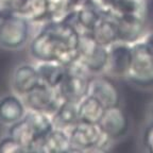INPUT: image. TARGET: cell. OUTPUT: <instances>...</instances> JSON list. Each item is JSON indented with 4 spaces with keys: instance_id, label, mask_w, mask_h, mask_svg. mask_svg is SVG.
Segmentation results:
<instances>
[{
    "instance_id": "5",
    "label": "cell",
    "mask_w": 153,
    "mask_h": 153,
    "mask_svg": "<svg viewBox=\"0 0 153 153\" xmlns=\"http://www.w3.org/2000/svg\"><path fill=\"white\" fill-rule=\"evenodd\" d=\"M126 78L135 85H153V54L141 41L132 45V61Z\"/></svg>"
},
{
    "instance_id": "11",
    "label": "cell",
    "mask_w": 153,
    "mask_h": 153,
    "mask_svg": "<svg viewBox=\"0 0 153 153\" xmlns=\"http://www.w3.org/2000/svg\"><path fill=\"white\" fill-rule=\"evenodd\" d=\"M41 83L36 67L31 64L18 65L12 74V88L16 95L24 97Z\"/></svg>"
},
{
    "instance_id": "9",
    "label": "cell",
    "mask_w": 153,
    "mask_h": 153,
    "mask_svg": "<svg viewBox=\"0 0 153 153\" xmlns=\"http://www.w3.org/2000/svg\"><path fill=\"white\" fill-rule=\"evenodd\" d=\"M98 126L106 136L114 140L127 134L130 121L127 113L119 105H116L105 110Z\"/></svg>"
},
{
    "instance_id": "13",
    "label": "cell",
    "mask_w": 153,
    "mask_h": 153,
    "mask_svg": "<svg viewBox=\"0 0 153 153\" xmlns=\"http://www.w3.org/2000/svg\"><path fill=\"white\" fill-rule=\"evenodd\" d=\"M34 152L67 153L71 152L69 133L66 130L53 128L43 139L36 143Z\"/></svg>"
},
{
    "instance_id": "16",
    "label": "cell",
    "mask_w": 153,
    "mask_h": 153,
    "mask_svg": "<svg viewBox=\"0 0 153 153\" xmlns=\"http://www.w3.org/2000/svg\"><path fill=\"white\" fill-rule=\"evenodd\" d=\"M51 118L54 128L69 131L80 121L78 105L76 103L64 100L56 108V111L51 115Z\"/></svg>"
},
{
    "instance_id": "27",
    "label": "cell",
    "mask_w": 153,
    "mask_h": 153,
    "mask_svg": "<svg viewBox=\"0 0 153 153\" xmlns=\"http://www.w3.org/2000/svg\"><path fill=\"white\" fill-rule=\"evenodd\" d=\"M0 18H1V17H0Z\"/></svg>"
},
{
    "instance_id": "26",
    "label": "cell",
    "mask_w": 153,
    "mask_h": 153,
    "mask_svg": "<svg viewBox=\"0 0 153 153\" xmlns=\"http://www.w3.org/2000/svg\"><path fill=\"white\" fill-rule=\"evenodd\" d=\"M152 117H153V108H152Z\"/></svg>"
},
{
    "instance_id": "24",
    "label": "cell",
    "mask_w": 153,
    "mask_h": 153,
    "mask_svg": "<svg viewBox=\"0 0 153 153\" xmlns=\"http://www.w3.org/2000/svg\"><path fill=\"white\" fill-rule=\"evenodd\" d=\"M141 42L143 43V45L146 46V48L153 54V32L152 33H148L143 36V38L141 39Z\"/></svg>"
},
{
    "instance_id": "3",
    "label": "cell",
    "mask_w": 153,
    "mask_h": 153,
    "mask_svg": "<svg viewBox=\"0 0 153 153\" xmlns=\"http://www.w3.org/2000/svg\"><path fill=\"white\" fill-rule=\"evenodd\" d=\"M31 22L14 13L0 18V47L16 50L28 44L31 35Z\"/></svg>"
},
{
    "instance_id": "19",
    "label": "cell",
    "mask_w": 153,
    "mask_h": 153,
    "mask_svg": "<svg viewBox=\"0 0 153 153\" xmlns=\"http://www.w3.org/2000/svg\"><path fill=\"white\" fill-rule=\"evenodd\" d=\"M7 135L12 136L19 143H22L27 149V152H34L37 138L34 134L33 129L25 117L14 122L13 124H10Z\"/></svg>"
},
{
    "instance_id": "22",
    "label": "cell",
    "mask_w": 153,
    "mask_h": 153,
    "mask_svg": "<svg viewBox=\"0 0 153 153\" xmlns=\"http://www.w3.org/2000/svg\"><path fill=\"white\" fill-rule=\"evenodd\" d=\"M27 149L12 136L7 135L0 139V153H24Z\"/></svg>"
},
{
    "instance_id": "15",
    "label": "cell",
    "mask_w": 153,
    "mask_h": 153,
    "mask_svg": "<svg viewBox=\"0 0 153 153\" xmlns=\"http://www.w3.org/2000/svg\"><path fill=\"white\" fill-rule=\"evenodd\" d=\"M41 83L59 88L66 76V66L55 61H38L35 65Z\"/></svg>"
},
{
    "instance_id": "14",
    "label": "cell",
    "mask_w": 153,
    "mask_h": 153,
    "mask_svg": "<svg viewBox=\"0 0 153 153\" xmlns=\"http://www.w3.org/2000/svg\"><path fill=\"white\" fill-rule=\"evenodd\" d=\"M27 108L22 97L16 94L2 96L0 98V122L5 126L13 124L25 116Z\"/></svg>"
},
{
    "instance_id": "12",
    "label": "cell",
    "mask_w": 153,
    "mask_h": 153,
    "mask_svg": "<svg viewBox=\"0 0 153 153\" xmlns=\"http://www.w3.org/2000/svg\"><path fill=\"white\" fill-rule=\"evenodd\" d=\"M108 49V61L106 68L116 76H126L132 61V45L117 42Z\"/></svg>"
},
{
    "instance_id": "20",
    "label": "cell",
    "mask_w": 153,
    "mask_h": 153,
    "mask_svg": "<svg viewBox=\"0 0 153 153\" xmlns=\"http://www.w3.org/2000/svg\"><path fill=\"white\" fill-rule=\"evenodd\" d=\"M24 117L26 118L27 121L30 123L31 128L33 129L34 134H35L36 138H37V143L41 139H43L54 128L51 115L46 114V113L27 110Z\"/></svg>"
},
{
    "instance_id": "4",
    "label": "cell",
    "mask_w": 153,
    "mask_h": 153,
    "mask_svg": "<svg viewBox=\"0 0 153 153\" xmlns=\"http://www.w3.org/2000/svg\"><path fill=\"white\" fill-rule=\"evenodd\" d=\"M89 72L79 60L66 66V76L59 91L65 101L78 103L88 95Z\"/></svg>"
},
{
    "instance_id": "7",
    "label": "cell",
    "mask_w": 153,
    "mask_h": 153,
    "mask_svg": "<svg viewBox=\"0 0 153 153\" xmlns=\"http://www.w3.org/2000/svg\"><path fill=\"white\" fill-rule=\"evenodd\" d=\"M22 98L27 110L43 112L49 115H52L64 101L59 88H51L43 83H39Z\"/></svg>"
},
{
    "instance_id": "1",
    "label": "cell",
    "mask_w": 153,
    "mask_h": 153,
    "mask_svg": "<svg viewBox=\"0 0 153 153\" xmlns=\"http://www.w3.org/2000/svg\"><path fill=\"white\" fill-rule=\"evenodd\" d=\"M80 34L62 19L43 22L39 32L29 44L32 57L38 61H55L69 65L79 57Z\"/></svg>"
},
{
    "instance_id": "23",
    "label": "cell",
    "mask_w": 153,
    "mask_h": 153,
    "mask_svg": "<svg viewBox=\"0 0 153 153\" xmlns=\"http://www.w3.org/2000/svg\"><path fill=\"white\" fill-rule=\"evenodd\" d=\"M143 143L149 152L153 153V122L148 124L143 131Z\"/></svg>"
},
{
    "instance_id": "21",
    "label": "cell",
    "mask_w": 153,
    "mask_h": 153,
    "mask_svg": "<svg viewBox=\"0 0 153 153\" xmlns=\"http://www.w3.org/2000/svg\"><path fill=\"white\" fill-rule=\"evenodd\" d=\"M45 2L48 13V20L61 19L66 12V0H45Z\"/></svg>"
},
{
    "instance_id": "8",
    "label": "cell",
    "mask_w": 153,
    "mask_h": 153,
    "mask_svg": "<svg viewBox=\"0 0 153 153\" xmlns=\"http://www.w3.org/2000/svg\"><path fill=\"white\" fill-rule=\"evenodd\" d=\"M88 95L98 99L106 108L119 105L120 102V91L117 84L108 76H91Z\"/></svg>"
},
{
    "instance_id": "6",
    "label": "cell",
    "mask_w": 153,
    "mask_h": 153,
    "mask_svg": "<svg viewBox=\"0 0 153 153\" xmlns=\"http://www.w3.org/2000/svg\"><path fill=\"white\" fill-rule=\"evenodd\" d=\"M78 60L89 74H101L108 67V49L97 43L91 33L82 34L80 35Z\"/></svg>"
},
{
    "instance_id": "2",
    "label": "cell",
    "mask_w": 153,
    "mask_h": 153,
    "mask_svg": "<svg viewBox=\"0 0 153 153\" xmlns=\"http://www.w3.org/2000/svg\"><path fill=\"white\" fill-rule=\"evenodd\" d=\"M68 133L71 152L104 150L112 143V139L103 133L98 124L79 121Z\"/></svg>"
},
{
    "instance_id": "10",
    "label": "cell",
    "mask_w": 153,
    "mask_h": 153,
    "mask_svg": "<svg viewBox=\"0 0 153 153\" xmlns=\"http://www.w3.org/2000/svg\"><path fill=\"white\" fill-rule=\"evenodd\" d=\"M118 30V42L133 44L140 42L146 35L145 15H123L115 18Z\"/></svg>"
},
{
    "instance_id": "17",
    "label": "cell",
    "mask_w": 153,
    "mask_h": 153,
    "mask_svg": "<svg viewBox=\"0 0 153 153\" xmlns=\"http://www.w3.org/2000/svg\"><path fill=\"white\" fill-rule=\"evenodd\" d=\"M91 35L97 43L106 48L117 43L118 30L116 20L111 17H102L93 29Z\"/></svg>"
},
{
    "instance_id": "18",
    "label": "cell",
    "mask_w": 153,
    "mask_h": 153,
    "mask_svg": "<svg viewBox=\"0 0 153 153\" xmlns=\"http://www.w3.org/2000/svg\"><path fill=\"white\" fill-rule=\"evenodd\" d=\"M76 105L80 121L87 123L98 124L106 110V108L98 99L91 95L85 96Z\"/></svg>"
},
{
    "instance_id": "25",
    "label": "cell",
    "mask_w": 153,
    "mask_h": 153,
    "mask_svg": "<svg viewBox=\"0 0 153 153\" xmlns=\"http://www.w3.org/2000/svg\"><path fill=\"white\" fill-rule=\"evenodd\" d=\"M89 0H66V4H67V10L70 9H76V7H81L84 3L88 2ZM66 10V11H67Z\"/></svg>"
}]
</instances>
